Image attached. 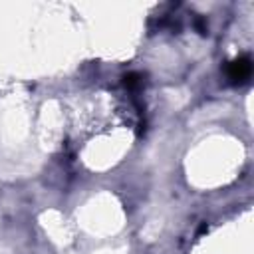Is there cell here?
I'll use <instances>...</instances> for the list:
<instances>
[{"label": "cell", "mask_w": 254, "mask_h": 254, "mask_svg": "<svg viewBox=\"0 0 254 254\" xmlns=\"http://www.w3.org/2000/svg\"><path fill=\"white\" fill-rule=\"evenodd\" d=\"M250 73H252V62H250L248 56L236 58V60L230 62L228 67H226V75H228V79H230L232 83H244V81H248Z\"/></svg>", "instance_id": "obj_1"}, {"label": "cell", "mask_w": 254, "mask_h": 254, "mask_svg": "<svg viewBox=\"0 0 254 254\" xmlns=\"http://www.w3.org/2000/svg\"><path fill=\"white\" fill-rule=\"evenodd\" d=\"M125 85H127V87H131V89H137V87H141V85H143V81H141V75H139V73H129V75L125 77Z\"/></svg>", "instance_id": "obj_2"}]
</instances>
